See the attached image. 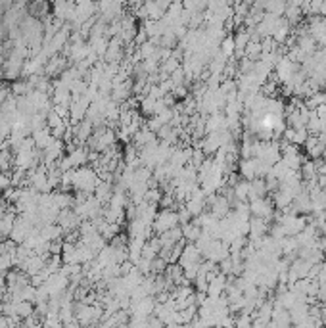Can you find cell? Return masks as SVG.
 Instances as JSON below:
<instances>
[{
    "instance_id": "6da1fadb",
    "label": "cell",
    "mask_w": 326,
    "mask_h": 328,
    "mask_svg": "<svg viewBox=\"0 0 326 328\" xmlns=\"http://www.w3.org/2000/svg\"><path fill=\"white\" fill-rule=\"evenodd\" d=\"M98 182H100V177H98L94 167L85 165V167L73 169V188H75L77 192H83V194L92 196Z\"/></svg>"
},
{
    "instance_id": "7a4b0ae2",
    "label": "cell",
    "mask_w": 326,
    "mask_h": 328,
    "mask_svg": "<svg viewBox=\"0 0 326 328\" xmlns=\"http://www.w3.org/2000/svg\"><path fill=\"white\" fill-rule=\"evenodd\" d=\"M35 225H33L29 219H25L23 215H18L16 221H14V227H12V232H10V240L16 242L18 246L19 244H25L29 240L33 232H35Z\"/></svg>"
},
{
    "instance_id": "3957f363",
    "label": "cell",
    "mask_w": 326,
    "mask_h": 328,
    "mask_svg": "<svg viewBox=\"0 0 326 328\" xmlns=\"http://www.w3.org/2000/svg\"><path fill=\"white\" fill-rule=\"evenodd\" d=\"M177 227H181L179 225V213L175 209H163L156 215L152 230H156V234L160 236L163 232H169V230L177 229Z\"/></svg>"
},
{
    "instance_id": "277c9868",
    "label": "cell",
    "mask_w": 326,
    "mask_h": 328,
    "mask_svg": "<svg viewBox=\"0 0 326 328\" xmlns=\"http://www.w3.org/2000/svg\"><path fill=\"white\" fill-rule=\"evenodd\" d=\"M250 205V213L257 219H263V221H269L272 217V201L267 200V198H261V200H254L248 203Z\"/></svg>"
},
{
    "instance_id": "5b68a950",
    "label": "cell",
    "mask_w": 326,
    "mask_h": 328,
    "mask_svg": "<svg viewBox=\"0 0 326 328\" xmlns=\"http://www.w3.org/2000/svg\"><path fill=\"white\" fill-rule=\"evenodd\" d=\"M67 58L62 56V54H58V56H52L50 60H48V64L44 66V75L50 79V77H56V75H62L65 69H67Z\"/></svg>"
},
{
    "instance_id": "8992f818",
    "label": "cell",
    "mask_w": 326,
    "mask_h": 328,
    "mask_svg": "<svg viewBox=\"0 0 326 328\" xmlns=\"http://www.w3.org/2000/svg\"><path fill=\"white\" fill-rule=\"evenodd\" d=\"M113 192H115V186L111 184V182H108V181H100L96 184V188H94V194L92 196L96 198L98 201L104 205H108L109 203V200L113 198Z\"/></svg>"
},
{
    "instance_id": "52a82bcc",
    "label": "cell",
    "mask_w": 326,
    "mask_h": 328,
    "mask_svg": "<svg viewBox=\"0 0 326 328\" xmlns=\"http://www.w3.org/2000/svg\"><path fill=\"white\" fill-rule=\"evenodd\" d=\"M4 75V67H2V62H0V77Z\"/></svg>"
},
{
    "instance_id": "ba28073f",
    "label": "cell",
    "mask_w": 326,
    "mask_h": 328,
    "mask_svg": "<svg viewBox=\"0 0 326 328\" xmlns=\"http://www.w3.org/2000/svg\"><path fill=\"white\" fill-rule=\"evenodd\" d=\"M16 328H27V327H25V325H18Z\"/></svg>"
}]
</instances>
